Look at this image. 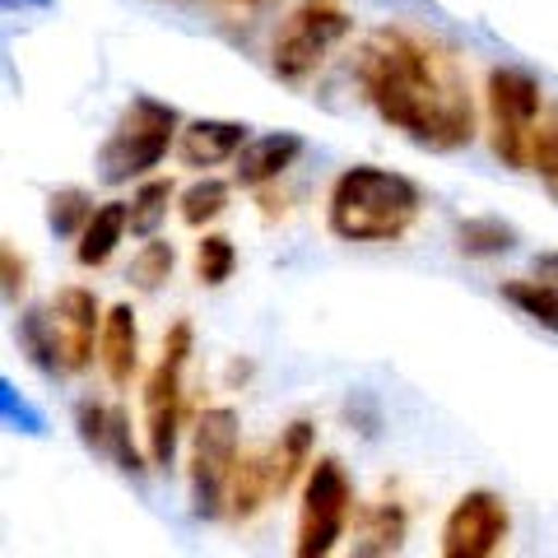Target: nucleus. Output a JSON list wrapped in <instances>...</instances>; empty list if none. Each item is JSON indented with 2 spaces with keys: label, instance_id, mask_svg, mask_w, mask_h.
Masks as SVG:
<instances>
[{
  "label": "nucleus",
  "instance_id": "nucleus-1",
  "mask_svg": "<svg viewBox=\"0 0 558 558\" xmlns=\"http://www.w3.org/2000/svg\"><path fill=\"white\" fill-rule=\"evenodd\" d=\"M354 80L363 102L381 117V126L405 135L428 154L470 149L480 135V108L470 94L461 57L433 33L405 24H381L359 47Z\"/></svg>",
  "mask_w": 558,
  "mask_h": 558
},
{
  "label": "nucleus",
  "instance_id": "nucleus-2",
  "mask_svg": "<svg viewBox=\"0 0 558 558\" xmlns=\"http://www.w3.org/2000/svg\"><path fill=\"white\" fill-rule=\"evenodd\" d=\"M424 215V191L405 172H391L381 163L344 168L326 191V229L340 242H400L414 219Z\"/></svg>",
  "mask_w": 558,
  "mask_h": 558
},
{
  "label": "nucleus",
  "instance_id": "nucleus-3",
  "mask_svg": "<svg viewBox=\"0 0 558 558\" xmlns=\"http://www.w3.org/2000/svg\"><path fill=\"white\" fill-rule=\"evenodd\" d=\"M182 135V117L172 102H159L149 94L131 98L121 108L117 126L108 131V140L98 145V182L102 186H126L131 178H149L154 168L168 159V149H178Z\"/></svg>",
  "mask_w": 558,
  "mask_h": 558
},
{
  "label": "nucleus",
  "instance_id": "nucleus-4",
  "mask_svg": "<svg viewBox=\"0 0 558 558\" xmlns=\"http://www.w3.org/2000/svg\"><path fill=\"white\" fill-rule=\"evenodd\" d=\"M349 33H354V14L340 0H299L275 28L270 75L279 84H307Z\"/></svg>",
  "mask_w": 558,
  "mask_h": 558
},
{
  "label": "nucleus",
  "instance_id": "nucleus-5",
  "mask_svg": "<svg viewBox=\"0 0 558 558\" xmlns=\"http://www.w3.org/2000/svg\"><path fill=\"white\" fill-rule=\"evenodd\" d=\"M539 108L545 89L531 70L521 65H494L484 80V117H488V145L498 163L512 172H531V145L539 131Z\"/></svg>",
  "mask_w": 558,
  "mask_h": 558
},
{
  "label": "nucleus",
  "instance_id": "nucleus-6",
  "mask_svg": "<svg viewBox=\"0 0 558 558\" xmlns=\"http://www.w3.org/2000/svg\"><path fill=\"white\" fill-rule=\"evenodd\" d=\"M196 354V330L191 322H172L163 336V354L145 377V391H140V414H145V451L154 470L172 465L178 457V438H182V377L186 363Z\"/></svg>",
  "mask_w": 558,
  "mask_h": 558
},
{
  "label": "nucleus",
  "instance_id": "nucleus-7",
  "mask_svg": "<svg viewBox=\"0 0 558 558\" xmlns=\"http://www.w3.org/2000/svg\"><path fill=\"white\" fill-rule=\"evenodd\" d=\"M242 457V428L238 410L209 405L201 410L196 428H191V451H186V484H191V512L215 521L229 517V480Z\"/></svg>",
  "mask_w": 558,
  "mask_h": 558
},
{
  "label": "nucleus",
  "instance_id": "nucleus-8",
  "mask_svg": "<svg viewBox=\"0 0 558 558\" xmlns=\"http://www.w3.org/2000/svg\"><path fill=\"white\" fill-rule=\"evenodd\" d=\"M354 484H349L344 465L336 457L312 461L307 484H303V502H299V535H293V554L299 558H326L330 549L349 535L354 521Z\"/></svg>",
  "mask_w": 558,
  "mask_h": 558
},
{
  "label": "nucleus",
  "instance_id": "nucleus-9",
  "mask_svg": "<svg viewBox=\"0 0 558 558\" xmlns=\"http://www.w3.org/2000/svg\"><path fill=\"white\" fill-rule=\"evenodd\" d=\"M508 535H512L508 498L494 494V488H470V494L451 502L438 549L447 558H494L508 549Z\"/></svg>",
  "mask_w": 558,
  "mask_h": 558
},
{
  "label": "nucleus",
  "instance_id": "nucleus-10",
  "mask_svg": "<svg viewBox=\"0 0 558 558\" xmlns=\"http://www.w3.org/2000/svg\"><path fill=\"white\" fill-rule=\"evenodd\" d=\"M51 322H57V340H61V359L65 373H84L98 359V340H102V307L94 299V289L84 284H65L51 299Z\"/></svg>",
  "mask_w": 558,
  "mask_h": 558
},
{
  "label": "nucleus",
  "instance_id": "nucleus-11",
  "mask_svg": "<svg viewBox=\"0 0 558 558\" xmlns=\"http://www.w3.org/2000/svg\"><path fill=\"white\" fill-rule=\"evenodd\" d=\"M303 135H293V131H266V135H252L247 145H242V154L233 159V182L242 191H260V186H270L279 182L284 172L303 159Z\"/></svg>",
  "mask_w": 558,
  "mask_h": 558
},
{
  "label": "nucleus",
  "instance_id": "nucleus-12",
  "mask_svg": "<svg viewBox=\"0 0 558 558\" xmlns=\"http://www.w3.org/2000/svg\"><path fill=\"white\" fill-rule=\"evenodd\" d=\"M252 140V131L242 121H223V117H196V121H182V135H178V159L182 168H219V163H233L242 145Z\"/></svg>",
  "mask_w": 558,
  "mask_h": 558
},
{
  "label": "nucleus",
  "instance_id": "nucleus-13",
  "mask_svg": "<svg viewBox=\"0 0 558 558\" xmlns=\"http://www.w3.org/2000/svg\"><path fill=\"white\" fill-rule=\"evenodd\" d=\"M98 363H102V373H108L112 387H131V377L140 373V326H135L131 303H117V307L102 312Z\"/></svg>",
  "mask_w": 558,
  "mask_h": 558
},
{
  "label": "nucleus",
  "instance_id": "nucleus-14",
  "mask_svg": "<svg viewBox=\"0 0 558 558\" xmlns=\"http://www.w3.org/2000/svg\"><path fill=\"white\" fill-rule=\"evenodd\" d=\"M126 233H131V201H102L94 219L84 223V233L75 238V260L84 270H102Z\"/></svg>",
  "mask_w": 558,
  "mask_h": 558
},
{
  "label": "nucleus",
  "instance_id": "nucleus-15",
  "mask_svg": "<svg viewBox=\"0 0 558 558\" xmlns=\"http://www.w3.org/2000/svg\"><path fill=\"white\" fill-rule=\"evenodd\" d=\"M405 531H410V517L396 498L363 502V508L354 512V554H363V558L396 554L400 545H405Z\"/></svg>",
  "mask_w": 558,
  "mask_h": 558
},
{
  "label": "nucleus",
  "instance_id": "nucleus-16",
  "mask_svg": "<svg viewBox=\"0 0 558 558\" xmlns=\"http://www.w3.org/2000/svg\"><path fill=\"white\" fill-rule=\"evenodd\" d=\"M275 470H270V451H242L229 480V517L233 521H252L266 502H275Z\"/></svg>",
  "mask_w": 558,
  "mask_h": 558
},
{
  "label": "nucleus",
  "instance_id": "nucleus-17",
  "mask_svg": "<svg viewBox=\"0 0 558 558\" xmlns=\"http://www.w3.org/2000/svg\"><path fill=\"white\" fill-rule=\"evenodd\" d=\"M312 451H317V424L312 418H293V424L279 428V438L270 442V470H275L279 498L312 470Z\"/></svg>",
  "mask_w": 558,
  "mask_h": 558
},
{
  "label": "nucleus",
  "instance_id": "nucleus-18",
  "mask_svg": "<svg viewBox=\"0 0 558 558\" xmlns=\"http://www.w3.org/2000/svg\"><path fill=\"white\" fill-rule=\"evenodd\" d=\"M14 340H20L24 359H28L43 377H65V359H61V340H57V322H51V307H24L20 322H14Z\"/></svg>",
  "mask_w": 558,
  "mask_h": 558
},
{
  "label": "nucleus",
  "instance_id": "nucleus-19",
  "mask_svg": "<svg viewBox=\"0 0 558 558\" xmlns=\"http://www.w3.org/2000/svg\"><path fill=\"white\" fill-rule=\"evenodd\" d=\"M517 229L498 215H475V219H461L457 223V252L470 260H494V256H508L517 247Z\"/></svg>",
  "mask_w": 558,
  "mask_h": 558
},
{
  "label": "nucleus",
  "instance_id": "nucleus-20",
  "mask_svg": "<svg viewBox=\"0 0 558 558\" xmlns=\"http://www.w3.org/2000/svg\"><path fill=\"white\" fill-rule=\"evenodd\" d=\"M172 270H178V247H172L168 238H145L140 242V252L131 256V270H126V279L140 289V293H159L168 279H172Z\"/></svg>",
  "mask_w": 558,
  "mask_h": 558
},
{
  "label": "nucleus",
  "instance_id": "nucleus-21",
  "mask_svg": "<svg viewBox=\"0 0 558 558\" xmlns=\"http://www.w3.org/2000/svg\"><path fill=\"white\" fill-rule=\"evenodd\" d=\"M502 303H512L521 317H531L535 326H545L558 336V289L545 284V279H508L502 284Z\"/></svg>",
  "mask_w": 558,
  "mask_h": 558
},
{
  "label": "nucleus",
  "instance_id": "nucleus-22",
  "mask_svg": "<svg viewBox=\"0 0 558 558\" xmlns=\"http://www.w3.org/2000/svg\"><path fill=\"white\" fill-rule=\"evenodd\" d=\"M229 201H233L229 182L223 178H201L178 196V215H182L186 229H205V223H215L223 209H229Z\"/></svg>",
  "mask_w": 558,
  "mask_h": 558
},
{
  "label": "nucleus",
  "instance_id": "nucleus-23",
  "mask_svg": "<svg viewBox=\"0 0 558 558\" xmlns=\"http://www.w3.org/2000/svg\"><path fill=\"white\" fill-rule=\"evenodd\" d=\"M178 201V186L168 178H145L140 191L131 196V233L135 238H154L159 233V223L168 219V205Z\"/></svg>",
  "mask_w": 558,
  "mask_h": 558
},
{
  "label": "nucleus",
  "instance_id": "nucleus-24",
  "mask_svg": "<svg viewBox=\"0 0 558 558\" xmlns=\"http://www.w3.org/2000/svg\"><path fill=\"white\" fill-rule=\"evenodd\" d=\"M94 196L89 191H80V186H61V191H51V201H47V229L57 233V238H80L84 233V223L94 219Z\"/></svg>",
  "mask_w": 558,
  "mask_h": 558
},
{
  "label": "nucleus",
  "instance_id": "nucleus-25",
  "mask_svg": "<svg viewBox=\"0 0 558 558\" xmlns=\"http://www.w3.org/2000/svg\"><path fill=\"white\" fill-rule=\"evenodd\" d=\"M191 270H196V279H201L205 289L229 284L233 270H238V247H233V238L205 233V238L196 242V256H191Z\"/></svg>",
  "mask_w": 558,
  "mask_h": 558
},
{
  "label": "nucleus",
  "instance_id": "nucleus-26",
  "mask_svg": "<svg viewBox=\"0 0 558 558\" xmlns=\"http://www.w3.org/2000/svg\"><path fill=\"white\" fill-rule=\"evenodd\" d=\"M531 172L539 182H545V191L558 201V108L539 121L535 131V145H531Z\"/></svg>",
  "mask_w": 558,
  "mask_h": 558
},
{
  "label": "nucleus",
  "instance_id": "nucleus-27",
  "mask_svg": "<svg viewBox=\"0 0 558 558\" xmlns=\"http://www.w3.org/2000/svg\"><path fill=\"white\" fill-rule=\"evenodd\" d=\"M108 418H112V405H102V400H80L75 405V428H80V442L98 451L108 447Z\"/></svg>",
  "mask_w": 558,
  "mask_h": 558
},
{
  "label": "nucleus",
  "instance_id": "nucleus-28",
  "mask_svg": "<svg viewBox=\"0 0 558 558\" xmlns=\"http://www.w3.org/2000/svg\"><path fill=\"white\" fill-rule=\"evenodd\" d=\"M0 275H5V299H10V303H20V293L28 289V260L14 252L10 242L0 247Z\"/></svg>",
  "mask_w": 558,
  "mask_h": 558
},
{
  "label": "nucleus",
  "instance_id": "nucleus-29",
  "mask_svg": "<svg viewBox=\"0 0 558 558\" xmlns=\"http://www.w3.org/2000/svg\"><path fill=\"white\" fill-rule=\"evenodd\" d=\"M0 391H5V418H10V424H20L24 433H43V414L33 410L28 400L10 387V381H5V387H0Z\"/></svg>",
  "mask_w": 558,
  "mask_h": 558
},
{
  "label": "nucleus",
  "instance_id": "nucleus-30",
  "mask_svg": "<svg viewBox=\"0 0 558 558\" xmlns=\"http://www.w3.org/2000/svg\"><path fill=\"white\" fill-rule=\"evenodd\" d=\"M535 275L545 279V284L558 289V252H539V256H535Z\"/></svg>",
  "mask_w": 558,
  "mask_h": 558
},
{
  "label": "nucleus",
  "instance_id": "nucleus-31",
  "mask_svg": "<svg viewBox=\"0 0 558 558\" xmlns=\"http://www.w3.org/2000/svg\"><path fill=\"white\" fill-rule=\"evenodd\" d=\"M242 5H256V0H242Z\"/></svg>",
  "mask_w": 558,
  "mask_h": 558
}]
</instances>
